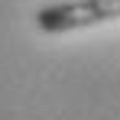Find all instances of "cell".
<instances>
[{
    "instance_id": "1",
    "label": "cell",
    "mask_w": 120,
    "mask_h": 120,
    "mask_svg": "<svg viewBox=\"0 0 120 120\" xmlns=\"http://www.w3.org/2000/svg\"><path fill=\"white\" fill-rule=\"evenodd\" d=\"M107 20H120V0H59L36 10V26L42 33H71Z\"/></svg>"
}]
</instances>
